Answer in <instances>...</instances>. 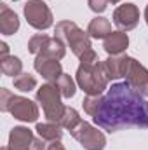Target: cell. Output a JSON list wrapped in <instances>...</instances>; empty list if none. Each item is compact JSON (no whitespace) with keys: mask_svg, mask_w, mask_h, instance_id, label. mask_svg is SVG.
Returning a JSON list of instances; mask_svg holds the SVG:
<instances>
[{"mask_svg":"<svg viewBox=\"0 0 148 150\" xmlns=\"http://www.w3.org/2000/svg\"><path fill=\"white\" fill-rule=\"evenodd\" d=\"M92 120L106 133L132 127L143 129L148 127V101L131 87L127 80L115 82L106 89Z\"/></svg>","mask_w":148,"mask_h":150,"instance_id":"obj_1","label":"cell"},{"mask_svg":"<svg viewBox=\"0 0 148 150\" xmlns=\"http://www.w3.org/2000/svg\"><path fill=\"white\" fill-rule=\"evenodd\" d=\"M54 33H56L54 37L61 38L66 44V47H70V51L80 59V63H96V61H99L96 51L91 45L89 33L84 32L77 23L68 21V19L59 21V23H56Z\"/></svg>","mask_w":148,"mask_h":150,"instance_id":"obj_2","label":"cell"},{"mask_svg":"<svg viewBox=\"0 0 148 150\" xmlns=\"http://www.w3.org/2000/svg\"><path fill=\"white\" fill-rule=\"evenodd\" d=\"M77 86L87 94V96H96L103 94L108 89V77L103 70V63H80L75 74Z\"/></svg>","mask_w":148,"mask_h":150,"instance_id":"obj_3","label":"cell"},{"mask_svg":"<svg viewBox=\"0 0 148 150\" xmlns=\"http://www.w3.org/2000/svg\"><path fill=\"white\" fill-rule=\"evenodd\" d=\"M37 103H40L44 115L47 117L49 122H59L63 113H65V105L61 101L63 94L58 87V84H52V82H47L44 86H40L37 89Z\"/></svg>","mask_w":148,"mask_h":150,"instance_id":"obj_4","label":"cell"},{"mask_svg":"<svg viewBox=\"0 0 148 150\" xmlns=\"http://www.w3.org/2000/svg\"><path fill=\"white\" fill-rule=\"evenodd\" d=\"M23 14H25V19L28 21V25L40 32L47 30L54 25L52 12L44 0H28L23 7Z\"/></svg>","mask_w":148,"mask_h":150,"instance_id":"obj_5","label":"cell"},{"mask_svg":"<svg viewBox=\"0 0 148 150\" xmlns=\"http://www.w3.org/2000/svg\"><path fill=\"white\" fill-rule=\"evenodd\" d=\"M70 134L85 150H105V147H106L105 133L85 120H82L73 131H70Z\"/></svg>","mask_w":148,"mask_h":150,"instance_id":"obj_6","label":"cell"},{"mask_svg":"<svg viewBox=\"0 0 148 150\" xmlns=\"http://www.w3.org/2000/svg\"><path fill=\"white\" fill-rule=\"evenodd\" d=\"M113 25L120 30V32H131L138 26L140 23V9L136 4L132 2H127V4H122L118 5L115 11H113Z\"/></svg>","mask_w":148,"mask_h":150,"instance_id":"obj_7","label":"cell"},{"mask_svg":"<svg viewBox=\"0 0 148 150\" xmlns=\"http://www.w3.org/2000/svg\"><path fill=\"white\" fill-rule=\"evenodd\" d=\"M9 113L14 119H18V120L30 124V122H37L38 107L35 101H32V100H28L25 96L14 94L12 100H11V103H9Z\"/></svg>","mask_w":148,"mask_h":150,"instance_id":"obj_8","label":"cell"},{"mask_svg":"<svg viewBox=\"0 0 148 150\" xmlns=\"http://www.w3.org/2000/svg\"><path fill=\"white\" fill-rule=\"evenodd\" d=\"M125 80L131 84V87L138 94H141L143 98H148V70L134 58L131 59V67H129Z\"/></svg>","mask_w":148,"mask_h":150,"instance_id":"obj_9","label":"cell"},{"mask_svg":"<svg viewBox=\"0 0 148 150\" xmlns=\"http://www.w3.org/2000/svg\"><path fill=\"white\" fill-rule=\"evenodd\" d=\"M131 56L127 54H118V56H108L103 63V70L108 77V80H118L127 77L129 67H131Z\"/></svg>","mask_w":148,"mask_h":150,"instance_id":"obj_10","label":"cell"},{"mask_svg":"<svg viewBox=\"0 0 148 150\" xmlns=\"http://www.w3.org/2000/svg\"><path fill=\"white\" fill-rule=\"evenodd\" d=\"M33 68L47 82H52V84H56L59 80V77L63 75V68H61L59 59H52V58H47L42 54H37V58L33 61Z\"/></svg>","mask_w":148,"mask_h":150,"instance_id":"obj_11","label":"cell"},{"mask_svg":"<svg viewBox=\"0 0 148 150\" xmlns=\"http://www.w3.org/2000/svg\"><path fill=\"white\" fill-rule=\"evenodd\" d=\"M33 131L25 126H14L9 133V143L7 147L11 150H32L33 145Z\"/></svg>","mask_w":148,"mask_h":150,"instance_id":"obj_12","label":"cell"},{"mask_svg":"<svg viewBox=\"0 0 148 150\" xmlns=\"http://www.w3.org/2000/svg\"><path fill=\"white\" fill-rule=\"evenodd\" d=\"M129 47V37L125 32H111L108 37L105 38L103 42V49L106 51L108 56H118V54H124Z\"/></svg>","mask_w":148,"mask_h":150,"instance_id":"obj_13","label":"cell"},{"mask_svg":"<svg viewBox=\"0 0 148 150\" xmlns=\"http://www.w3.org/2000/svg\"><path fill=\"white\" fill-rule=\"evenodd\" d=\"M18 30H19L18 14L7 4H0V33L2 35H14Z\"/></svg>","mask_w":148,"mask_h":150,"instance_id":"obj_14","label":"cell"},{"mask_svg":"<svg viewBox=\"0 0 148 150\" xmlns=\"http://www.w3.org/2000/svg\"><path fill=\"white\" fill-rule=\"evenodd\" d=\"M87 33L91 38L105 40L111 33V23L103 16H96L94 19H91V23L87 26Z\"/></svg>","mask_w":148,"mask_h":150,"instance_id":"obj_15","label":"cell"},{"mask_svg":"<svg viewBox=\"0 0 148 150\" xmlns=\"http://www.w3.org/2000/svg\"><path fill=\"white\" fill-rule=\"evenodd\" d=\"M38 54L52 58V59H63L65 54H66V44L58 37H49Z\"/></svg>","mask_w":148,"mask_h":150,"instance_id":"obj_16","label":"cell"},{"mask_svg":"<svg viewBox=\"0 0 148 150\" xmlns=\"http://www.w3.org/2000/svg\"><path fill=\"white\" fill-rule=\"evenodd\" d=\"M35 131L38 136L45 142H58L63 138V127L58 122H44V124H37Z\"/></svg>","mask_w":148,"mask_h":150,"instance_id":"obj_17","label":"cell"},{"mask_svg":"<svg viewBox=\"0 0 148 150\" xmlns=\"http://www.w3.org/2000/svg\"><path fill=\"white\" fill-rule=\"evenodd\" d=\"M0 72L7 77H18L23 74V61L18 56H7L0 59Z\"/></svg>","mask_w":148,"mask_h":150,"instance_id":"obj_18","label":"cell"},{"mask_svg":"<svg viewBox=\"0 0 148 150\" xmlns=\"http://www.w3.org/2000/svg\"><path fill=\"white\" fill-rule=\"evenodd\" d=\"M14 87L21 93H30L37 87V79L28 72H23L18 77H14Z\"/></svg>","mask_w":148,"mask_h":150,"instance_id":"obj_19","label":"cell"},{"mask_svg":"<svg viewBox=\"0 0 148 150\" xmlns=\"http://www.w3.org/2000/svg\"><path fill=\"white\" fill-rule=\"evenodd\" d=\"M82 122V119H80V113L77 112L75 108L72 107H66L65 108V113H63V117H61V120L58 122L63 129H68V131H73L75 127L78 126Z\"/></svg>","mask_w":148,"mask_h":150,"instance_id":"obj_20","label":"cell"},{"mask_svg":"<svg viewBox=\"0 0 148 150\" xmlns=\"http://www.w3.org/2000/svg\"><path fill=\"white\" fill-rule=\"evenodd\" d=\"M56 84H58V87H59L63 98L70 100V98H73L75 96V93H77V80H73L68 74H63Z\"/></svg>","mask_w":148,"mask_h":150,"instance_id":"obj_21","label":"cell"},{"mask_svg":"<svg viewBox=\"0 0 148 150\" xmlns=\"http://www.w3.org/2000/svg\"><path fill=\"white\" fill-rule=\"evenodd\" d=\"M101 100H103V94H96V96H85L84 101H82V107H84V112L91 117H94L96 112L99 110V105H101Z\"/></svg>","mask_w":148,"mask_h":150,"instance_id":"obj_22","label":"cell"},{"mask_svg":"<svg viewBox=\"0 0 148 150\" xmlns=\"http://www.w3.org/2000/svg\"><path fill=\"white\" fill-rule=\"evenodd\" d=\"M47 35L45 33H37V35H33V37L28 40V51L32 52V54H38L40 51H42V47H44V44L47 42Z\"/></svg>","mask_w":148,"mask_h":150,"instance_id":"obj_23","label":"cell"},{"mask_svg":"<svg viewBox=\"0 0 148 150\" xmlns=\"http://www.w3.org/2000/svg\"><path fill=\"white\" fill-rule=\"evenodd\" d=\"M12 96H14V94H12L9 89H5V87L0 89V110H2V112H9V103H11Z\"/></svg>","mask_w":148,"mask_h":150,"instance_id":"obj_24","label":"cell"},{"mask_svg":"<svg viewBox=\"0 0 148 150\" xmlns=\"http://www.w3.org/2000/svg\"><path fill=\"white\" fill-rule=\"evenodd\" d=\"M108 0H87V5H89V9L92 11V12H96V14H101V12H105L106 11V7H108Z\"/></svg>","mask_w":148,"mask_h":150,"instance_id":"obj_25","label":"cell"},{"mask_svg":"<svg viewBox=\"0 0 148 150\" xmlns=\"http://www.w3.org/2000/svg\"><path fill=\"white\" fill-rule=\"evenodd\" d=\"M32 150H47V145H45V140H42L40 136L33 140V145H32Z\"/></svg>","mask_w":148,"mask_h":150,"instance_id":"obj_26","label":"cell"},{"mask_svg":"<svg viewBox=\"0 0 148 150\" xmlns=\"http://www.w3.org/2000/svg\"><path fill=\"white\" fill-rule=\"evenodd\" d=\"M47 150H66V149L63 147L61 140H58V142H49V145H47Z\"/></svg>","mask_w":148,"mask_h":150,"instance_id":"obj_27","label":"cell"},{"mask_svg":"<svg viewBox=\"0 0 148 150\" xmlns=\"http://www.w3.org/2000/svg\"><path fill=\"white\" fill-rule=\"evenodd\" d=\"M7 56H11V54H9V45H7L5 42H0V59H4V58H7Z\"/></svg>","mask_w":148,"mask_h":150,"instance_id":"obj_28","label":"cell"},{"mask_svg":"<svg viewBox=\"0 0 148 150\" xmlns=\"http://www.w3.org/2000/svg\"><path fill=\"white\" fill-rule=\"evenodd\" d=\"M145 21H147V25H148V5L145 7Z\"/></svg>","mask_w":148,"mask_h":150,"instance_id":"obj_29","label":"cell"},{"mask_svg":"<svg viewBox=\"0 0 148 150\" xmlns=\"http://www.w3.org/2000/svg\"><path fill=\"white\" fill-rule=\"evenodd\" d=\"M110 4H118V2H122V0H108Z\"/></svg>","mask_w":148,"mask_h":150,"instance_id":"obj_30","label":"cell"},{"mask_svg":"<svg viewBox=\"0 0 148 150\" xmlns=\"http://www.w3.org/2000/svg\"><path fill=\"white\" fill-rule=\"evenodd\" d=\"M2 150H11L9 147H2Z\"/></svg>","mask_w":148,"mask_h":150,"instance_id":"obj_31","label":"cell"},{"mask_svg":"<svg viewBox=\"0 0 148 150\" xmlns=\"http://www.w3.org/2000/svg\"><path fill=\"white\" fill-rule=\"evenodd\" d=\"M14 2H18V0H14Z\"/></svg>","mask_w":148,"mask_h":150,"instance_id":"obj_32","label":"cell"}]
</instances>
